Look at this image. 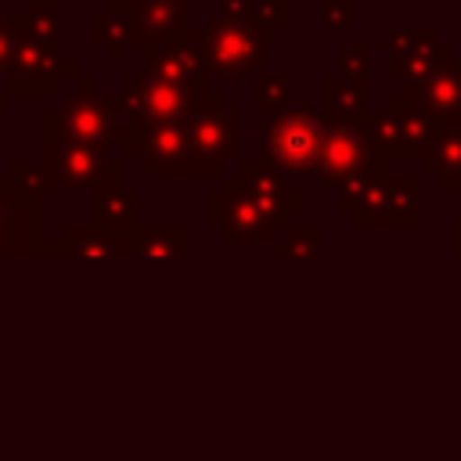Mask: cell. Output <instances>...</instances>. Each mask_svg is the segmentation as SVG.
I'll use <instances>...</instances> for the list:
<instances>
[{
	"label": "cell",
	"mask_w": 461,
	"mask_h": 461,
	"mask_svg": "<svg viewBox=\"0 0 461 461\" xmlns=\"http://www.w3.org/2000/svg\"><path fill=\"white\" fill-rule=\"evenodd\" d=\"M335 65H339L342 79H367V72H371V47L367 43L346 47V50H339Z\"/></svg>",
	"instance_id": "cell-23"
},
{
	"label": "cell",
	"mask_w": 461,
	"mask_h": 461,
	"mask_svg": "<svg viewBox=\"0 0 461 461\" xmlns=\"http://www.w3.org/2000/svg\"><path fill=\"white\" fill-rule=\"evenodd\" d=\"M385 43H389V54L400 58V54L432 47L436 43V29H429V25H421V29H385Z\"/></svg>",
	"instance_id": "cell-21"
},
{
	"label": "cell",
	"mask_w": 461,
	"mask_h": 461,
	"mask_svg": "<svg viewBox=\"0 0 461 461\" xmlns=\"http://www.w3.org/2000/svg\"><path fill=\"white\" fill-rule=\"evenodd\" d=\"M97 220L108 227H133L137 223V194H126L119 187H112L108 194L97 198Z\"/></svg>",
	"instance_id": "cell-19"
},
{
	"label": "cell",
	"mask_w": 461,
	"mask_h": 461,
	"mask_svg": "<svg viewBox=\"0 0 461 461\" xmlns=\"http://www.w3.org/2000/svg\"><path fill=\"white\" fill-rule=\"evenodd\" d=\"M321 241H324V230L317 223H292L270 245H274V256L277 259H285V256H292V259H313V256H321Z\"/></svg>",
	"instance_id": "cell-18"
},
{
	"label": "cell",
	"mask_w": 461,
	"mask_h": 461,
	"mask_svg": "<svg viewBox=\"0 0 461 461\" xmlns=\"http://www.w3.org/2000/svg\"><path fill=\"white\" fill-rule=\"evenodd\" d=\"M205 94H191L180 83H169L162 76L144 72L126 86V108L144 126H166V122H187L191 112L202 104Z\"/></svg>",
	"instance_id": "cell-6"
},
{
	"label": "cell",
	"mask_w": 461,
	"mask_h": 461,
	"mask_svg": "<svg viewBox=\"0 0 461 461\" xmlns=\"http://www.w3.org/2000/svg\"><path fill=\"white\" fill-rule=\"evenodd\" d=\"M421 173L436 180L439 191H461V126H436L432 137L418 151Z\"/></svg>",
	"instance_id": "cell-11"
},
{
	"label": "cell",
	"mask_w": 461,
	"mask_h": 461,
	"mask_svg": "<svg viewBox=\"0 0 461 461\" xmlns=\"http://www.w3.org/2000/svg\"><path fill=\"white\" fill-rule=\"evenodd\" d=\"M245 14L256 18L259 25H267V29L274 32V29H281V25L292 22V4H288V0H252V4L245 7Z\"/></svg>",
	"instance_id": "cell-22"
},
{
	"label": "cell",
	"mask_w": 461,
	"mask_h": 461,
	"mask_svg": "<svg viewBox=\"0 0 461 461\" xmlns=\"http://www.w3.org/2000/svg\"><path fill=\"white\" fill-rule=\"evenodd\" d=\"M353 220L360 227H411L418 223V176H378L360 198Z\"/></svg>",
	"instance_id": "cell-7"
},
{
	"label": "cell",
	"mask_w": 461,
	"mask_h": 461,
	"mask_svg": "<svg viewBox=\"0 0 461 461\" xmlns=\"http://www.w3.org/2000/svg\"><path fill=\"white\" fill-rule=\"evenodd\" d=\"M367 79H342V76H324L321 79V119L324 122H360L367 112Z\"/></svg>",
	"instance_id": "cell-13"
},
{
	"label": "cell",
	"mask_w": 461,
	"mask_h": 461,
	"mask_svg": "<svg viewBox=\"0 0 461 461\" xmlns=\"http://www.w3.org/2000/svg\"><path fill=\"white\" fill-rule=\"evenodd\" d=\"M194 40L209 76H245L259 68L270 50V29L249 14L230 11L202 22V29H194Z\"/></svg>",
	"instance_id": "cell-2"
},
{
	"label": "cell",
	"mask_w": 461,
	"mask_h": 461,
	"mask_svg": "<svg viewBox=\"0 0 461 461\" xmlns=\"http://www.w3.org/2000/svg\"><path fill=\"white\" fill-rule=\"evenodd\" d=\"M252 97H256V108H263V112L285 108L292 97V83H288V76H259L252 86Z\"/></svg>",
	"instance_id": "cell-20"
},
{
	"label": "cell",
	"mask_w": 461,
	"mask_h": 461,
	"mask_svg": "<svg viewBox=\"0 0 461 461\" xmlns=\"http://www.w3.org/2000/svg\"><path fill=\"white\" fill-rule=\"evenodd\" d=\"M385 112L403 126V137H407V144H411V151H414V158H418V151H421V144L432 137L436 122L421 112V104H418L411 94H389V97H385Z\"/></svg>",
	"instance_id": "cell-15"
},
{
	"label": "cell",
	"mask_w": 461,
	"mask_h": 461,
	"mask_svg": "<svg viewBox=\"0 0 461 461\" xmlns=\"http://www.w3.org/2000/svg\"><path fill=\"white\" fill-rule=\"evenodd\" d=\"M238 112L223 104V97L205 94L202 104L184 122L187 130V158L191 173L220 176L230 158H238Z\"/></svg>",
	"instance_id": "cell-4"
},
{
	"label": "cell",
	"mask_w": 461,
	"mask_h": 461,
	"mask_svg": "<svg viewBox=\"0 0 461 461\" xmlns=\"http://www.w3.org/2000/svg\"><path fill=\"white\" fill-rule=\"evenodd\" d=\"M137 158L148 173L169 176V173H191L187 158V130L184 122H166V126H144L140 130V148Z\"/></svg>",
	"instance_id": "cell-10"
},
{
	"label": "cell",
	"mask_w": 461,
	"mask_h": 461,
	"mask_svg": "<svg viewBox=\"0 0 461 461\" xmlns=\"http://www.w3.org/2000/svg\"><path fill=\"white\" fill-rule=\"evenodd\" d=\"M306 194L288 191L285 176L263 158L238 162V173L205 198L209 223L223 241H274L277 227H288L292 209H303Z\"/></svg>",
	"instance_id": "cell-1"
},
{
	"label": "cell",
	"mask_w": 461,
	"mask_h": 461,
	"mask_svg": "<svg viewBox=\"0 0 461 461\" xmlns=\"http://www.w3.org/2000/svg\"><path fill=\"white\" fill-rule=\"evenodd\" d=\"M187 249H191V230L184 223L144 227L133 241V252H140V256H187Z\"/></svg>",
	"instance_id": "cell-17"
},
{
	"label": "cell",
	"mask_w": 461,
	"mask_h": 461,
	"mask_svg": "<svg viewBox=\"0 0 461 461\" xmlns=\"http://www.w3.org/2000/svg\"><path fill=\"white\" fill-rule=\"evenodd\" d=\"M450 58H454V50L447 43H432V47H421V50H411V54H400V58H389V79H403V86H414L425 76H432L439 65H447Z\"/></svg>",
	"instance_id": "cell-14"
},
{
	"label": "cell",
	"mask_w": 461,
	"mask_h": 461,
	"mask_svg": "<svg viewBox=\"0 0 461 461\" xmlns=\"http://www.w3.org/2000/svg\"><path fill=\"white\" fill-rule=\"evenodd\" d=\"M360 126H364L367 140H371L385 158H400V155L414 158V151H411V144H407V137H403V126H400L389 112H364Z\"/></svg>",
	"instance_id": "cell-16"
},
{
	"label": "cell",
	"mask_w": 461,
	"mask_h": 461,
	"mask_svg": "<svg viewBox=\"0 0 461 461\" xmlns=\"http://www.w3.org/2000/svg\"><path fill=\"white\" fill-rule=\"evenodd\" d=\"M403 94H411L436 126H461V61L457 58L439 65L421 83L403 86Z\"/></svg>",
	"instance_id": "cell-9"
},
{
	"label": "cell",
	"mask_w": 461,
	"mask_h": 461,
	"mask_svg": "<svg viewBox=\"0 0 461 461\" xmlns=\"http://www.w3.org/2000/svg\"><path fill=\"white\" fill-rule=\"evenodd\" d=\"M144 72L151 76H162L169 83H180L187 86L191 94H205V61H202V50H198V40H194V29H184L162 43H151L144 47V58H140Z\"/></svg>",
	"instance_id": "cell-8"
},
{
	"label": "cell",
	"mask_w": 461,
	"mask_h": 461,
	"mask_svg": "<svg viewBox=\"0 0 461 461\" xmlns=\"http://www.w3.org/2000/svg\"><path fill=\"white\" fill-rule=\"evenodd\" d=\"M324 187H339L349 176H385L389 158L367 140L360 122H324L321 151L310 169Z\"/></svg>",
	"instance_id": "cell-3"
},
{
	"label": "cell",
	"mask_w": 461,
	"mask_h": 461,
	"mask_svg": "<svg viewBox=\"0 0 461 461\" xmlns=\"http://www.w3.org/2000/svg\"><path fill=\"white\" fill-rule=\"evenodd\" d=\"M122 241L112 238V234H97V230H72V252L79 256H112V252H122L119 249Z\"/></svg>",
	"instance_id": "cell-24"
},
{
	"label": "cell",
	"mask_w": 461,
	"mask_h": 461,
	"mask_svg": "<svg viewBox=\"0 0 461 461\" xmlns=\"http://www.w3.org/2000/svg\"><path fill=\"white\" fill-rule=\"evenodd\" d=\"M187 7L191 0H137L133 7V40H140L144 47L162 43L176 32L187 29Z\"/></svg>",
	"instance_id": "cell-12"
},
{
	"label": "cell",
	"mask_w": 461,
	"mask_h": 461,
	"mask_svg": "<svg viewBox=\"0 0 461 461\" xmlns=\"http://www.w3.org/2000/svg\"><path fill=\"white\" fill-rule=\"evenodd\" d=\"M454 256H461V223L454 227Z\"/></svg>",
	"instance_id": "cell-26"
},
{
	"label": "cell",
	"mask_w": 461,
	"mask_h": 461,
	"mask_svg": "<svg viewBox=\"0 0 461 461\" xmlns=\"http://www.w3.org/2000/svg\"><path fill=\"white\" fill-rule=\"evenodd\" d=\"M353 7H357V0H324L321 4V25L324 29H349Z\"/></svg>",
	"instance_id": "cell-25"
},
{
	"label": "cell",
	"mask_w": 461,
	"mask_h": 461,
	"mask_svg": "<svg viewBox=\"0 0 461 461\" xmlns=\"http://www.w3.org/2000/svg\"><path fill=\"white\" fill-rule=\"evenodd\" d=\"M324 119L317 112H277L263 130V162L281 176L310 173L321 151Z\"/></svg>",
	"instance_id": "cell-5"
}]
</instances>
